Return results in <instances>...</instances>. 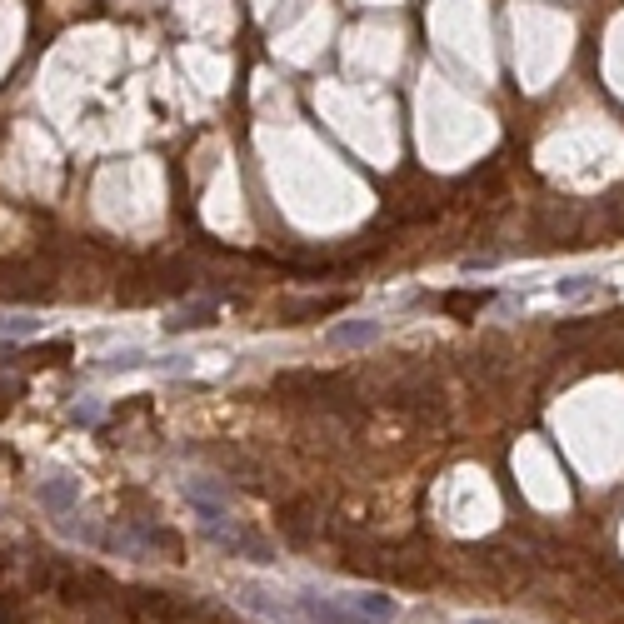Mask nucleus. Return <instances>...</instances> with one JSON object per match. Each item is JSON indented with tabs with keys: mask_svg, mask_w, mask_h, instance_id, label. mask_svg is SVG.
<instances>
[{
	"mask_svg": "<svg viewBox=\"0 0 624 624\" xmlns=\"http://www.w3.org/2000/svg\"><path fill=\"white\" fill-rule=\"evenodd\" d=\"M585 290H590V280H585V275H575V280H565V285H560V295H585Z\"/></svg>",
	"mask_w": 624,
	"mask_h": 624,
	"instance_id": "f03ea898",
	"label": "nucleus"
},
{
	"mask_svg": "<svg viewBox=\"0 0 624 624\" xmlns=\"http://www.w3.org/2000/svg\"><path fill=\"white\" fill-rule=\"evenodd\" d=\"M330 340H335V345H370V340H380V325H375V320H365V325H340Z\"/></svg>",
	"mask_w": 624,
	"mask_h": 624,
	"instance_id": "f257e3e1",
	"label": "nucleus"
}]
</instances>
